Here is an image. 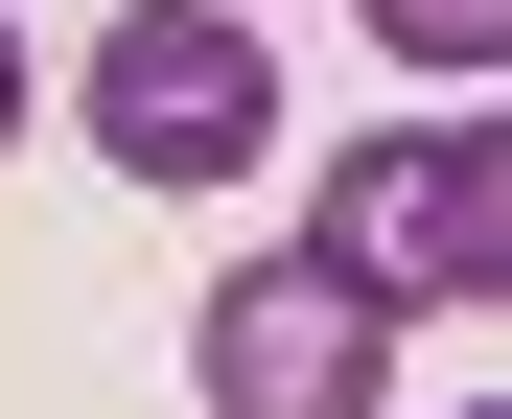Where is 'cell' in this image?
Wrapping results in <instances>:
<instances>
[{
  "mask_svg": "<svg viewBox=\"0 0 512 419\" xmlns=\"http://www.w3.org/2000/svg\"><path fill=\"white\" fill-rule=\"evenodd\" d=\"M0 140H24V24H0Z\"/></svg>",
  "mask_w": 512,
  "mask_h": 419,
  "instance_id": "cell-5",
  "label": "cell"
},
{
  "mask_svg": "<svg viewBox=\"0 0 512 419\" xmlns=\"http://www.w3.org/2000/svg\"><path fill=\"white\" fill-rule=\"evenodd\" d=\"M303 257L350 280V303H489V280H512V140H443V117L350 140Z\"/></svg>",
  "mask_w": 512,
  "mask_h": 419,
  "instance_id": "cell-1",
  "label": "cell"
},
{
  "mask_svg": "<svg viewBox=\"0 0 512 419\" xmlns=\"http://www.w3.org/2000/svg\"><path fill=\"white\" fill-rule=\"evenodd\" d=\"M373 47H419V70H489V47H512V0H373Z\"/></svg>",
  "mask_w": 512,
  "mask_h": 419,
  "instance_id": "cell-4",
  "label": "cell"
},
{
  "mask_svg": "<svg viewBox=\"0 0 512 419\" xmlns=\"http://www.w3.org/2000/svg\"><path fill=\"white\" fill-rule=\"evenodd\" d=\"M233 24H256V0H233Z\"/></svg>",
  "mask_w": 512,
  "mask_h": 419,
  "instance_id": "cell-6",
  "label": "cell"
},
{
  "mask_svg": "<svg viewBox=\"0 0 512 419\" xmlns=\"http://www.w3.org/2000/svg\"><path fill=\"white\" fill-rule=\"evenodd\" d=\"M256 140H280V47L233 0H117V47H94V163L117 187H233Z\"/></svg>",
  "mask_w": 512,
  "mask_h": 419,
  "instance_id": "cell-2",
  "label": "cell"
},
{
  "mask_svg": "<svg viewBox=\"0 0 512 419\" xmlns=\"http://www.w3.org/2000/svg\"><path fill=\"white\" fill-rule=\"evenodd\" d=\"M187 373H210V419H373L396 396V303H350L326 257H233L187 303Z\"/></svg>",
  "mask_w": 512,
  "mask_h": 419,
  "instance_id": "cell-3",
  "label": "cell"
}]
</instances>
